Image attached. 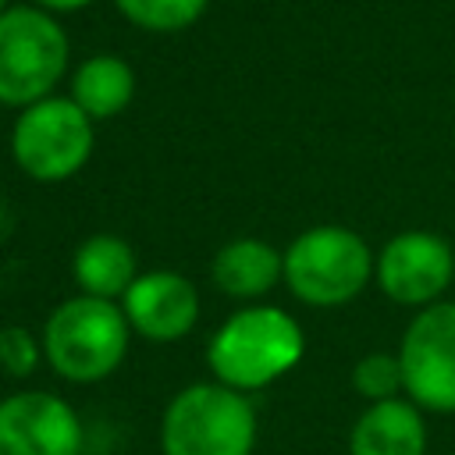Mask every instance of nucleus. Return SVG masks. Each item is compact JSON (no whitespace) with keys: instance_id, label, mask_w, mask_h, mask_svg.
<instances>
[{"instance_id":"6ab92c4d","label":"nucleus","mask_w":455,"mask_h":455,"mask_svg":"<svg viewBox=\"0 0 455 455\" xmlns=\"http://www.w3.org/2000/svg\"><path fill=\"white\" fill-rule=\"evenodd\" d=\"M7 7H11V0H0V14H4V11H7Z\"/></svg>"},{"instance_id":"7ed1b4c3","label":"nucleus","mask_w":455,"mask_h":455,"mask_svg":"<svg viewBox=\"0 0 455 455\" xmlns=\"http://www.w3.org/2000/svg\"><path fill=\"white\" fill-rule=\"evenodd\" d=\"M71 39L57 14L36 4H11L0 14V107L25 110L64 82Z\"/></svg>"},{"instance_id":"2eb2a0df","label":"nucleus","mask_w":455,"mask_h":455,"mask_svg":"<svg viewBox=\"0 0 455 455\" xmlns=\"http://www.w3.org/2000/svg\"><path fill=\"white\" fill-rule=\"evenodd\" d=\"M114 7L128 25L142 32L171 36L192 28L206 14L210 0H114Z\"/></svg>"},{"instance_id":"dca6fc26","label":"nucleus","mask_w":455,"mask_h":455,"mask_svg":"<svg viewBox=\"0 0 455 455\" xmlns=\"http://www.w3.org/2000/svg\"><path fill=\"white\" fill-rule=\"evenodd\" d=\"M352 387L366 402H387L405 395V377L398 352H370L352 366Z\"/></svg>"},{"instance_id":"f257e3e1","label":"nucleus","mask_w":455,"mask_h":455,"mask_svg":"<svg viewBox=\"0 0 455 455\" xmlns=\"http://www.w3.org/2000/svg\"><path fill=\"white\" fill-rule=\"evenodd\" d=\"M306 334L281 306H245L231 313L206 345L213 377L235 391H259L299 366Z\"/></svg>"},{"instance_id":"1a4fd4ad","label":"nucleus","mask_w":455,"mask_h":455,"mask_svg":"<svg viewBox=\"0 0 455 455\" xmlns=\"http://www.w3.org/2000/svg\"><path fill=\"white\" fill-rule=\"evenodd\" d=\"M78 412L53 391H14L0 398V455H82Z\"/></svg>"},{"instance_id":"6e6552de","label":"nucleus","mask_w":455,"mask_h":455,"mask_svg":"<svg viewBox=\"0 0 455 455\" xmlns=\"http://www.w3.org/2000/svg\"><path fill=\"white\" fill-rule=\"evenodd\" d=\"M455 277V249L434 231H402L373 259L377 288L398 306H434Z\"/></svg>"},{"instance_id":"f03ea898","label":"nucleus","mask_w":455,"mask_h":455,"mask_svg":"<svg viewBox=\"0 0 455 455\" xmlns=\"http://www.w3.org/2000/svg\"><path fill=\"white\" fill-rule=\"evenodd\" d=\"M132 327L117 302L96 295H71L53 306L43 323V359L71 384H96L110 377L128 355Z\"/></svg>"},{"instance_id":"9b49d317","label":"nucleus","mask_w":455,"mask_h":455,"mask_svg":"<svg viewBox=\"0 0 455 455\" xmlns=\"http://www.w3.org/2000/svg\"><path fill=\"white\" fill-rule=\"evenodd\" d=\"M348 455H427L423 409L409 398L370 402L348 430Z\"/></svg>"},{"instance_id":"39448f33","label":"nucleus","mask_w":455,"mask_h":455,"mask_svg":"<svg viewBox=\"0 0 455 455\" xmlns=\"http://www.w3.org/2000/svg\"><path fill=\"white\" fill-rule=\"evenodd\" d=\"M284 256V284L288 291L316 309L352 302L373 277V252L370 245L345 224H316L306 228Z\"/></svg>"},{"instance_id":"20e7f679","label":"nucleus","mask_w":455,"mask_h":455,"mask_svg":"<svg viewBox=\"0 0 455 455\" xmlns=\"http://www.w3.org/2000/svg\"><path fill=\"white\" fill-rule=\"evenodd\" d=\"M256 409L252 402L220 384L199 380L181 387L160 419L164 455H252Z\"/></svg>"},{"instance_id":"9d476101","label":"nucleus","mask_w":455,"mask_h":455,"mask_svg":"<svg viewBox=\"0 0 455 455\" xmlns=\"http://www.w3.org/2000/svg\"><path fill=\"white\" fill-rule=\"evenodd\" d=\"M117 306H121L132 334L156 341V345H171V341L185 338L196 327L199 309H203L196 284L178 270L139 274Z\"/></svg>"},{"instance_id":"f8f14e48","label":"nucleus","mask_w":455,"mask_h":455,"mask_svg":"<svg viewBox=\"0 0 455 455\" xmlns=\"http://www.w3.org/2000/svg\"><path fill=\"white\" fill-rule=\"evenodd\" d=\"M210 277L231 299H263L284 277V256L263 238H235L217 249Z\"/></svg>"},{"instance_id":"0eeeda50","label":"nucleus","mask_w":455,"mask_h":455,"mask_svg":"<svg viewBox=\"0 0 455 455\" xmlns=\"http://www.w3.org/2000/svg\"><path fill=\"white\" fill-rule=\"evenodd\" d=\"M405 398L430 412H455V302L423 306L398 345Z\"/></svg>"},{"instance_id":"a211bd4d","label":"nucleus","mask_w":455,"mask_h":455,"mask_svg":"<svg viewBox=\"0 0 455 455\" xmlns=\"http://www.w3.org/2000/svg\"><path fill=\"white\" fill-rule=\"evenodd\" d=\"M28 4H36V7H43V11H50V14H75V11H85V7H92L96 0H28Z\"/></svg>"},{"instance_id":"f3484780","label":"nucleus","mask_w":455,"mask_h":455,"mask_svg":"<svg viewBox=\"0 0 455 455\" xmlns=\"http://www.w3.org/2000/svg\"><path fill=\"white\" fill-rule=\"evenodd\" d=\"M43 359V341L28 327H0V370L28 377Z\"/></svg>"},{"instance_id":"ddd939ff","label":"nucleus","mask_w":455,"mask_h":455,"mask_svg":"<svg viewBox=\"0 0 455 455\" xmlns=\"http://www.w3.org/2000/svg\"><path fill=\"white\" fill-rule=\"evenodd\" d=\"M71 274H75L82 295L117 302L128 291V284L139 277L135 249L121 235H107V231L89 235L71 256Z\"/></svg>"},{"instance_id":"aec40b11","label":"nucleus","mask_w":455,"mask_h":455,"mask_svg":"<svg viewBox=\"0 0 455 455\" xmlns=\"http://www.w3.org/2000/svg\"><path fill=\"white\" fill-rule=\"evenodd\" d=\"M451 89H455V85H451Z\"/></svg>"},{"instance_id":"423d86ee","label":"nucleus","mask_w":455,"mask_h":455,"mask_svg":"<svg viewBox=\"0 0 455 455\" xmlns=\"http://www.w3.org/2000/svg\"><path fill=\"white\" fill-rule=\"evenodd\" d=\"M96 146V121L71 96H46L25 110H18L11 128V156L14 164L43 185H57L75 178Z\"/></svg>"},{"instance_id":"4468645a","label":"nucleus","mask_w":455,"mask_h":455,"mask_svg":"<svg viewBox=\"0 0 455 455\" xmlns=\"http://www.w3.org/2000/svg\"><path fill=\"white\" fill-rule=\"evenodd\" d=\"M92 121L117 117L132 96H135V71L117 53H92L71 71V92H68Z\"/></svg>"}]
</instances>
